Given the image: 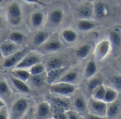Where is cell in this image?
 Listing matches in <instances>:
<instances>
[{
  "label": "cell",
  "mask_w": 121,
  "mask_h": 119,
  "mask_svg": "<svg viewBox=\"0 0 121 119\" xmlns=\"http://www.w3.org/2000/svg\"><path fill=\"white\" fill-rule=\"evenodd\" d=\"M21 9L17 2H13L9 5L7 10V18L11 25H18L21 21Z\"/></svg>",
  "instance_id": "cell-1"
},
{
  "label": "cell",
  "mask_w": 121,
  "mask_h": 119,
  "mask_svg": "<svg viewBox=\"0 0 121 119\" xmlns=\"http://www.w3.org/2000/svg\"><path fill=\"white\" fill-rule=\"evenodd\" d=\"M75 90V87L71 83L61 82L52 84L50 87V91L52 93H55L60 95H68L73 93Z\"/></svg>",
  "instance_id": "cell-2"
},
{
  "label": "cell",
  "mask_w": 121,
  "mask_h": 119,
  "mask_svg": "<svg viewBox=\"0 0 121 119\" xmlns=\"http://www.w3.org/2000/svg\"><path fill=\"white\" fill-rule=\"evenodd\" d=\"M40 58L38 55L33 53H27L21 60L16 65V69H27L31 66L40 62Z\"/></svg>",
  "instance_id": "cell-3"
},
{
  "label": "cell",
  "mask_w": 121,
  "mask_h": 119,
  "mask_svg": "<svg viewBox=\"0 0 121 119\" xmlns=\"http://www.w3.org/2000/svg\"><path fill=\"white\" fill-rule=\"evenodd\" d=\"M27 52H28L27 48H24L14 52L13 54L8 56V58L4 61L3 64V67L6 68H9L16 65L28 53Z\"/></svg>",
  "instance_id": "cell-4"
},
{
  "label": "cell",
  "mask_w": 121,
  "mask_h": 119,
  "mask_svg": "<svg viewBox=\"0 0 121 119\" xmlns=\"http://www.w3.org/2000/svg\"><path fill=\"white\" fill-rule=\"evenodd\" d=\"M90 108L92 112V114L103 117L106 114V104L101 100H97L95 99H91L89 101Z\"/></svg>",
  "instance_id": "cell-5"
},
{
  "label": "cell",
  "mask_w": 121,
  "mask_h": 119,
  "mask_svg": "<svg viewBox=\"0 0 121 119\" xmlns=\"http://www.w3.org/2000/svg\"><path fill=\"white\" fill-rule=\"evenodd\" d=\"M111 44L108 40H104L101 41L96 46L95 50V55L97 60H101L104 59L108 53Z\"/></svg>",
  "instance_id": "cell-6"
},
{
  "label": "cell",
  "mask_w": 121,
  "mask_h": 119,
  "mask_svg": "<svg viewBox=\"0 0 121 119\" xmlns=\"http://www.w3.org/2000/svg\"><path fill=\"white\" fill-rule=\"evenodd\" d=\"M28 107V101L26 99L21 98L16 100L12 106L13 114L16 116V117H20L26 111Z\"/></svg>",
  "instance_id": "cell-7"
},
{
  "label": "cell",
  "mask_w": 121,
  "mask_h": 119,
  "mask_svg": "<svg viewBox=\"0 0 121 119\" xmlns=\"http://www.w3.org/2000/svg\"><path fill=\"white\" fill-rule=\"evenodd\" d=\"M17 45L16 43L11 40H7L2 43L0 45V53L1 55L4 57H8L13 54L14 52L17 51Z\"/></svg>",
  "instance_id": "cell-8"
},
{
  "label": "cell",
  "mask_w": 121,
  "mask_h": 119,
  "mask_svg": "<svg viewBox=\"0 0 121 119\" xmlns=\"http://www.w3.org/2000/svg\"><path fill=\"white\" fill-rule=\"evenodd\" d=\"M93 13V7L89 4H83L78 9L79 16L83 19H88L91 18Z\"/></svg>",
  "instance_id": "cell-9"
},
{
  "label": "cell",
  "mask_w": 121,
  "mask_h": 119,
  "mask_svg": "<svg viewBox=\"0 0 121 119\" xmlns=\"http://www.w3.org/2000/svg\"><path fill=\"white\" fill-rule=\"evenodd\" d=\"M63 18V11L61 9H55L52 11L49 16V20L50 23L55 26L60 24Z\"/></svg>",
  "instance_id": "cell-10"
},
{
  "label": "cell",
  "mask_w": 121,
  "mask_h": 119,
  "mask_svg": "<svg viewBox=\"0 0 121 119\" xmlns=\"http://www.w3.org/2000/svg\"><path fill=\"white\" fill-rule=\"evenodd\" d=\"M94 11L97 17L104 18L107 16V14L108 13V9L104 3H103L101 1H99V2L96 3V4L94 5Z\"/></svg>",
  "instance_id": "cell-11"
},
{
  "label": "cell",
  "mask_w": 121,
  "mask_h": 119,
  "mask_svg": "<svg viewBox=\"0 0 121 119\" xmlns=\"http://www.w3.org/2000/svg\"><path fill=\"white\" fill-rule=\"evenodd\" d=\"M65 68L64 67H60L57 69H54L48 71L47 75V82L50 84H52L65 71Z\"/></svg>",
  "instance_id": "cell-12"
},
{
  "label": "cell",
  "mask_w": 121,
  "mask_h": 119,
  "mask_svg": "<svg viewBox=\"0 0 121 119\" xmlns=\"http://www.w3.org/2000/svg\"><path fill=\"white\" fill-rule=\"evenodd\" d=\"M41 48L42 50L46 53H52V52L57 51L61 48V43L57 40L50 41L45 43V45H42Z\"/></svg>",
  "instance_id": "cell-13"
},
{
  "label": "cell",
  "mask_w": 121,
  "mask_h": 119,
  "mask_svg": "<svg viewBox=\"0 0 121 119\" xmlns=\"http://www.w3.org/2000/svg\"><path fill=\"white\" fill-rule=\"evenodd\" d=\"M12 75L13 77L26 82L29 79L30 77V74L29 72L26 70L25 69H16L12 72Z\"/></svg>",
  "instance_id": "cell-14"
},
{
  "label": "cell",
  "mask_w": 121,
  "mask_h": 119,
  "mask_svg": "<svg viewBox=\"0 0 121 119\" xmlns=\"http://www.w3.org/2000/svg\"><path fill=\"white\" fill-rule=\"evenodd\" d=\"M11 82L13 84V86L21 92L23 93H29L30 89L28 87V85L25 83V82L20 80L18 79H16L15 77L11 78Z\"/></svg>",
  "instance_id": "cell-15"
},
{
  "label": "cell",
  "mask_w": 121,
  "mask_h": 119,
  "mask_svg": "<svg viewBox=\"0 0 121 119\" xmlns=\"http://www.w3.org/2000/svg\"><path fill=\"white\" fill-rule=\"evenodd\" d=\"M118 97V92L113 89H106L105 95L103 99V101H104L106 104H111L116 101Z\"/></svg>",
  "instance_id": "cell-16"
},
{
  "label": "cell",
  "mask_w": 121,
  "mask_h": 119,
  "mask_svg": "<svg viewBox=\"0 0 121 119\" xmlns=\"http://www.w3.org/2000/svg\"><path fill=\"white\" fill-rule=\"evenodd\" d=\"M96 70H97V67L96 62L94 60L89 61L85 68V72H84L85 77L87 79L91 78L96 74Z\"/></svg>",
  "instance_id": "cell-17"
},
{
  "label": "cell",
  "mask_w": 121,
  "mask_h": 119,
  "mask_svg": "<svg viewBox=\"0 0 121 119\" xmlns=\"http://www.w3.org/2000/svg\"><path fill=\"white\" fill-rule=\"evenodd\" d=\"M50 110V105L47 102H45V101L41 102L38 106L37 114L39 117L43 118L49 114Z\"/></svg>",
  "instance_id": "cell-18"
},
{
  "label": "cell",
  "mask_w": 121,
  "mask_h": 119,
  "mask_svg": "<svg viewBox=\"0 0 121 119\" xmlns=\"http://www.w3.org/2000/svg\"><path fill=\"white\" fill-rule=\"evenodd\" d=\"M62 35L63 39L67 43H73L76 40L77 38V33L71 29H66L63 31Z\"/></svg>",
  "instance_id": "cell-19"
},
{
  "label": "cell",
  "mask_w": 121,
  "mask_h": 119,
  "mask_svg": "<svg viewBox=\"0 0 121 119\" xmlns=\"http://www.w3.org/2000/svg\"><path fill=\"white\" fill-rule=\"evenodd\" d=\"M62 62L61 59L58 58V57H53V58H51L50 60H49L48 62H47L46 70L48 72L51 70L62 67Z\"/></svg>",
  "instance_id": "cell-20"
},
{
  "label": "cell",
  "mask_w": 121,
  "mask_h": 119,
  "mask_svg": "<svg viewBox=\"0 0 121 119\" xmlns=\"http://www.w3.org/2000/svg\"><path fill=\"white\" fill-rule=\"evenodd\" d=\"M106 109V114L107 115V117L109 119L116 117L119 112V104L114 101Z\"/></svg>",
  "instance_id": "cell-21"
},
{
  "label": "cell",
  "mask_w": 121,
  "mask_h": 119,
  "mask_svg": "<svg viewBox=\"0 0 121 119\" xmlns=\"http://www.w3.org/2000/svg\"><path fill=\"white\" fill-rule=\"evenodd\" d=\"M9 40L16 44H21L24 42L26 37L23 33L18 31H13L9 35Z\"/></svg>",
  "instance_id": "cell-22"
},
{
  "label": "cell",
  "mask_w": 121,
  "mask_h": 119,
  "mask_svg": "<svg viewBox=\"0 0 121 119\" xmlns=\"http://www.w3.org/2000/svg\"><path fill=\"white\" fill-rule=\"evenodd\" d=\"M90 50H91V45L89 44H84L80 46L77 50L76 55L80 59H84L89 55V53H90Z\"/></svg>",
  "instance_id": "cell-23"
},
{
  "label": "cell",
  "mask_w": 121,
  "mask_h": 119,
  "mask_svg": "<svg viewBox=\"0 0 121 119\" xmlns=\"http://www.w3.org/2000/svg\"><path fill=\"white\" fill-rule=\"evenodd\" d=\"M49 38V33L47 32H44V31H40L39 33H38L34 38H33V42L35 45H43L44 43L46 42V40H48V38Z\"/></svg>",
  "instance_id": "cell-24"
},
{
  "label": "cell",
  "mask_w": 121,
  "mask_h": 119,
  "mask_svg": "<svg viewBox=\"0 0 121 119\" xmlns=\"http://www.w3.org/2000/svg\"><path fill=\"white\" fill-rule=\"evenodd\" d=\"M43 17L44 16H43V13L40 11L33 13L31 16V22H32L33 26L34 27H39L43 23Z\"/></svg>",
  "instance_id": "cell-25"
},
{
  "label": "cell",
  "mask_w": 121,
  "mask_h": 119,
  "mask_svg": "<svg viewBox=\"0 0 121 119\" xmlns=\"http://www.w3.org/2000/svg\"><path fill=\"white\" fill-rule=\"evenodd\" d=\"M78 74L77 72L72 71L69 72L66 75H65L63 77H62L60 79V82H65V83H72L74 82L77 78Z\"/></svg>",
  "instance_id": "cell-26"
},
{
  "label": "cell",
  "mask_w": 121,
  "mask_h": 119,
  "mask_svg": "<svg viewBox=\"0 0 121 119\" xmlns=\"http://www.w3.org/2000/svg\"><path fill=\"white\" fill-rule=\"evenodd\" d=\"M94 27V23L88 19H82L78 23V28L79 30L86 31L92 29Z\"/></svg>",
  "instance_id": "cell-27"
},
{
  "label": "cell",
  "mask_w": 121,
  "mask_h": 119,
  "mask_svg": "<svg viewBox=\"0 0 121 119\" xmlns=\"http://www.w3.org/2000/svg\"><path fill=\"white\" fill-rule=\"evenodd\" d=\"M30 68V72H30L31 76L42 75L44 72L45 70L44 65L43 64L40 63V62L37 63V64H35V65H34L33 66H31Z\"/></svg>",
  "instance_id": "cell-28"
},
{
  "label": "cell",
  "mask_w": 121,
  "mask_h": 119,
  "mask_svg": "<svg viewBox=\"0 0 121 119\" xmlns=\"http://www.w3.org/2000/svg\"><path fill=\"white\" fill-rule=\"evenodd\" d=\"M110 42L111 44L115 47H119L121 45V35L117 31H113L110 33Z\"/></svg>",
  "instance_id": "cell-29"
},
{
  "label": "cell",
  "mask_w": 121,
  "mask_h": 119,
  "mask_svg": "<svg viewBox=\"0 0 121 119\" xmlns=\"http://www.w3.org/2000/svg\"><path fill=\"white\" fill-rule=\"evenodd\" d=\"M94 94H93V98L97 100H101L103 101L104 95H105V92H106V89L103 85H100L97 88H96L94 90Z\"/></svg>",
  "instance_id": "cell-30"
},
{
  "label": "cell",
  "mask_w": 121,
  "mask_h": 119,
  "mask_svg": "<svg viewBox=\"0 0 121 119\" xmlns=\"http://www.w3.org/2000/svg\"><path fill=\"white\" fill-rule=\"evenodd\" d=\"M74 106L77 110L80 111H83L86 109V102L82 97H77L74 101Z\"/></svg>",
  "instance_id": "cell-31"
},
{
  "label": "cell",
  "mask_w": 121,
  "mask_h": 119,
  "mask_svg": "<svg viewBox=\"0 0 121 119\" xmlns=\"http://www.w3.org/2000/svg\"><path fill=\"white\" fill-rule=\"evenodd\" d=\"M101 84V82L98 78H93L91 79L88 83V89L89 91H94L96 88Z\"/></svg>",
  "instance_id": "cell-32"
},
{
  "label": "cell",
  "mask_w": 121,
  "mask_h": 119,
  "mask_svg": "<svg viewBox=\"0 0 121 119\" xmlns=\"http://www.w3.org/2000/svg\"><path fill=\"white\" fill-rule=\"evenodd\" d=\"M52 101L54 102V104L60 107V108H63V109H67L69 107V104L67 102H66L65 101L60 99V98H53L52 99Z\"/></svg>",
  "instance_id": "cell-33"
},
{
  "label": "cell",
  "mask_w": 121,
  "mask_h": 119,
  "mask_svg": "<svg viewBox=\"0 0 121 119\" xmlns=\"http://www.w3.org/2000/svg\"><path fill=\"white\" fill-rule=\"evenodd\" d=\"M32 83L35 87H40L43 84V78L40 75H33L31 77Z\"/></svg>",
  "instance_id": "cell-34"
},
{
  "label": "cell",
  "mask_w": 121,
  "mask_h": 119,
  "mask_svg": "<svg viewBox=\"0 0 121 119\" xmlns=\"http://www.w3.org/2000/svg\"><path fill=\"white\" fill-rule=\"evenodd\" d=\"M9 92V89L6 82L4 81L0 82V94H7Z\"/></svg>",
  "instance_id": "cell-35"
},
{
  "label": "cell",
  "mask_w": 121,
  "mask_h": 119,
  "mask_svg": "<svg viewBox=\"0 0 121 119\" xmlns=\"http://www.w3.org/2000/svg\"><path fill=\"white\" fill-rule=\"evenodd\" d=\"M112 82L113 84V85L118 89H121V78L120 76H116L113 78L112 79Z\"/></svg>",
  "instance_id": "cell-36"
},
{
  "label": "cell",
  "mask_w": 121,
  "mask_h": 119,
  "mask_svg": "<svg viewBox=\"0 0 121 119\" xmlns=\"http://www.w3.org/2000/svg\"><path fill=\"white\" fill-rule=\"evenodd\" d=\"M67 119H79V117L78 116V114L74 112V111H69L67 114Z\"/></svg>",
  "instance_id": "cell-37"
},
{
  "label": "cell",
  "mask_w": 121,
  "mask_h": 119,
  "mask_svg": "<svg viewBox=\"0 0 121 119\" xmlns=\"http://www.w3.org/2000/svg\"><path fill=\"white\" fill-rule=\"evenodd\" d=\"M53 118L56 119H67V116L65 113H57L54 115Z\"/></svg>",
  "instance_id": "cell-38"
},
{
  "label": "cell",
  "mask_w": 121,
  "mask_h": 119,
  "mask_svg": "<svg viewBox=\"0 0 121 119\" xmlns=\"http://www.w3.org/2000/svg\"><path fill=\"white\" fill-rule=\"evenodd\" d=\"M26 1L28 2V3H33V4H40V5H42V6H45L46 4L40 1V0H25Z\"/></svg>",
  "instance_id": "cell-39"
},
{
  "label": "cell",
  "mask_w": 121,
  "mask_h": 119,
  "mask_svg": "<svg viewBox=\"0 0 121 119\" xmlns=\"http://www.w3.org/2000/svg\"><path fill=\"white\" fill-rule=\"evenodd\" d=\"M7 119V116L5 113L4 112H0V119Z\"/></svg>",
  "instance_id": "cell-40"
},
{
  "label": "cell",
  "mask_w": 121,
  "mask_h": 119,
  "mask_svg": "<svg viewBox=\"0 0 121 119\" xmlns=\"http://www.w3.org/2000/svg\"><path fill=\"white\" fill-rule=\"evenodd\" d=\"M4 106H5V103H4L3 101L0 100V108H2V107H4Z\"/></svg>",
  "instance_id": "cell-41"
},
{
  "label": "cell",
  "mask_w": 121,
  "mask_h": 119,
  "mask_svg": "<svg viewBox=\"0 0 121 119\" xmlns=\"http://www.w3.org/2000/svg\"><path fill=\"white\" fill-rule=\"evenodd\" d=\"M1 16H0V24H1Z\"/></svg>",
  "instance_id": "cell-42"
},
{
  "label": "cell",
  "mask_w": 121,
  "mask_h": 119,
  "mask_svg": "<svg viewBox=\"0 0 121 119\" xmlns=\"http://www.w3.org/2000/svg\"><path fill=\"white\" fill-rule=\"evenodd\" d=\"M1 53H0V59H1Z\"/></svg>",
  "instance_id": "cell-43"
},
{
  "label": "cell",
  "mask_w": 121,
  "mask_h": 119,
  "mask_svg": "<svg viewBox=\"0 0 121 119\" xmlns=\"http://www.w3.org/2000/svg\"><path fill=\"white\" fill-rule=\"evenodd\" d=\"M3 1H4V0H0V4H1V2Z\"/></svg>",
  "instance_id": "cell-44"
},
{
  "label": "cell",
  "mask_w": 121,
  "mask_h": 119,
  "mask_svg": "<svg viewBox=\"0 0 121 119\" xmlns=\"http://www.w3.org/2000/svg\"><path fill=\"white\" fill-rule=\"evenodd\" d=\"M78 1H83V0H77Z\"/></svg>",
  "instance_id": "cell-45"
}]
</instances>
